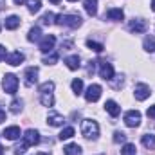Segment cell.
<instances>
[{
  "label": "cell",
  "instance_id": "cell-1",
  "mask_svg": "<svg viewBox=\"0 0 155 155\" xmlns=\"http://www.w3.org/2000/svg\"><path fill=\"white\" fill-rule=\"evenodd\" d=\"M40 103L43 107H52L54 105V81H45L40 85Z\"/></svg>",
  "mask_w": 155,
  "mask_h": 155
},
{
  "label": "cell",
  "instance_id": "cell-2",
  "mask_svg": "<svg viewBox=\"0 0 155 155\" xmlns=\"http://www.w3.org/2000/svg\"><path fill=\"white\" fill-rule=\"evenodd\" d=\"M81 134L85 139H97L99 135V124L94 119H85L81 123Z\"/></svg>",
  "mask_w": 155,
  "mask_h": 155
},
{
  "label": "cell",
  "instance_id": "cell-3",
  "mask_svg": "<svg viewBox=\"0 0 155 155\" xmlns=\"http://www.w3.org/2000/svg\"><path fill=\"white\" fill-rule=\"evenodd\" d=\"M56 24L58 25H67V27L78 29V27H81L83 20H81L79 15H58L56 16Z\"/></svg>",
  "mask_w": 155,
  "mask_h": 155
},
{
  "label": "cell",
  "instance_id": "cell-4",
  "mask_svg": "<svg viewBox=\"0 0 155 155\" xmlns=\"http://www.w3.org/2000/svg\"><path fill=\"white\" fill-rule=\"evenodd\" d=\"M2 88H4L7 94L15 96L16 90H18V78L15 76V74H5V76H4V81H2Z\"/></svg>",
  "mask_w": 155,
  "mask_h": 155
},
{
  "label": "cell",
  "instance_id": "cell-5",
  "mask_svg": "<svg viewBox=\"0 0 155 155\" xmlns=\"http://www.w3.org/2000/svg\"><path fill=\"white\" fill-rule=\"evenodd\" d=\"M150 94H152V90H150V87L144 85V83H137L135 88H134V96H135L137 101H144V99H148Z\"/></svg>",
  "mask_w": 155,
  "mask_h": 155
},
{
  "label": "cell",
  "instance_id": "cell-6",
  "mask_svg": "<svg viewBox=\"0 0 155 155\" xmlns=\"http://www.w3.org/2000/svg\"><path fill=\"white\" fill-rule=\"evenodd\" d=\"M139 123H141V114H139L137 110H128V112L124 114V124H126V126L135 128V126H139Z\"/></svg>",
  "mask_w": 155,
  "mask_h": 155
},
{
  "label": "cell",
  "instance_id": "cell-7",
  "mask_svg": "<svg viewBox=\"0 0 155 155\" xmlns=\"http://www.w3.org/2000/svg\"><path fill=\"white\" fill-rule=\"evenodd\" d=\"M99 97H101V87L99 85H90L85 92V99L88 103H96Z\"/></svg>",
  "mask_w": 155,
  "mask_h": 155
},
{
  "label": "cell",
  "instance_id": "cell-8",
  "mask_svg": "<svg viewBox=\"0 0 155 155\" xmlns=\"http://www.w3.org/2000/svg\"><path fill=\"white\" fill-rule=\"evenodd\" d=\"M99 76L103 78V79H107V81L114 79V67H112V63L101 61L99 63Z\"/></svg>",
  "mask_w": 155,
  "mask_h": 155
},
{
  "label": "cell",
  "instance_id": "cell-9",
  "mask_svg": "<svg viewBox=\"0 0 155 155\" xmlns=\"http://www.w3.org/2000/svg\"><path fill=\"white\" fill-rule=\"evenodd\" d=\"M128 29H130L132 33H135V35L144 33V31H146V22H144L143 18H134V20H130Z\"/></svg>",
  "mask_w": 155,
  "mask_h": 155
},
{
  "label": "cell",
  "instance_id": "cell-10",
  "mask_svg": "<svg viewBox=\"0 0 155 155\" xmlns=\"http://www.w3.org/2000/svg\"><path fill=\"white\" fill-rule=\"evenodd\" d=\"M24 141H25L29 146H35V144H38V143H40V134H38V130H33V128L25 130V134H24Z\"/></svg>",
  "mask_w": 155,
  "mask_h": 155
},
{
  "label": "cell",
  "instance_id": "cell-11",
  "mask_svg": "<svg viewBox=\"0 0 155 155\" xmlns=\"http://www.w3.org/2000/svg\"><path fill=\"white\" fill-rule=\"evenodd\" d=\"M24 78H25V85H27V87H33V85L38 81V69H36V67H29V69H25Z\"/></svg>",
  "mask_w": 155,
  "mask_h": 155
},
{
  "label": "cell",
  "instance_id": "cell-12",
  "mask_svg": "<svg viewBox=\"0 0 155 155\" xmlns=\"http://www.w3.org/2000/svg\"><path fill=\"white\" fill-rule=\"evenodd\" d=\"M54 43H56V38H54L52 35H47L45 38L40 41V51H41V52H51L52 47H54Z\"/></svg>",
  "mask_w": 155,
  "mask_h": 155
},
{
  "label": "cell",
  "instance_id": "cell-13",
  "mask_svg": "<svg viewBox=\"0 0 155 155\" xmlns=\"http://www.w3.org/2000/svg\"><path fill=\"white\" fill-rule=\"evenodd\" d=\"M24 60H25V56H24L22 52H18V51H15V52H11V54H7V56H5V61H7L9 65H13V67L20 65Z\"/></svg>",
  "mask_w": 155,
  "mask_h": 155
},
{
  "label": "cell",
  "instance_id": "cell-14",
  "mask_svg": "<svg viewBox=\"0 0 155 155\" xmlns=\"http://www.w3.org/2000/svg\"><path fill=\"white\" fill-rule=\"evenodd\" d=\"M105 18H108V20H114V22H121V20L124 18V13H123V9L112 7V9H108V11H107Z\"/></svg>",
  "mask_w": 155,
  "mask_h": 155
},
{
  "label": "cell",
  "instance_id": "cell-15",
  "mask_svg": "<svg viewBox=\"0 0 155 155\" xmlns=\"http://www.w3.org/2000/svg\"><path fill=\"white\" fill-rule=\"evenodd\" d=\"M63 121H65L63 116L58 114V112H49V116H47V123H49L51 126H61Z\"/></svg>",
  "mask_w": 155,
  "mask_h": 155
},
{
  "label": "cell",
  "instance_id": "cell-16",
  "mask_svg": "<svg viewBox=\"0 0 155 155\" xmlns=\"http://www.w3.org/2000/svg\"><path fill=\"white\" fill-rule=\"evenodd\" d=\"M105 108H107V112H108L112 117H117L119 114H121V107L117 105L114 99H108V101L105 103Z\"/></svg>",
  "mask_w": 155,
  "mask_h": 155
},
{
  "label": "cell",
  "instance_id": "cell-17",
  "mask_svg": "<svg viewBox=\"0 0 155 155\" xmlns=\"http://www.w3.org/2000/svg\"><path fill=\"white\" fill-rule=\"evenodd\" d=\"M65 65H67L71 71H76V69L81 67V60H79V56H78V54L67 56V58H65Z\"/></svg>",
  "mask_w": 155,
  "mask_h": 155
},
{
  "label": "cell",
  "instance_id": "cell-18",
  "mask_svg": "<svg viewBox=\"0 0 155 155\" xmlns=\"http://www.w3.org/2000/svg\"><path fill=\"white\" fill-rule=\"evenodd\" d=\"M85 11L88 13V16H96L97 15V0H83Z\"/></svg>",
  "mask_w": 155,
  "mask_h": 155
},
{
  "label": "cell",
  "instance_id": "cell-19",
  "mask_svg": "<svg viewBox=\"0 0 155 155\" xmlns=\"http://www.w3.org/2000/svg\"><path fill=\"white\" fill-rule=\"evenodd\" d=\"M4 137L9 139V141L18 139V137H20V128H18V126H9V128H5V130H4Z\"/></svg>",
  "mask_w": 155,
  "mask_h": 155
},
{
  "label": "cell",
  "instance_id": "cell-20",
  "mask_svg": "<svg viewBox=\"0 0 155 155\" xmlns=\"http://www.w3.org/2000/svg\"><path fill=\"white\" fill-rule=\"evenodd\" d=\"M63 153H65V155H83V150H81V146H79V144L71 143V144H67V146L63 148Z\"/></svg>",
  "mask_w": 155,
  "mask_h": 155
},
{
  "label": "cell",
  "instance_id": "cell-21",
  "mask_svg": "<svg viewBox=\"0 0 155 155\" xmlns=\"http://www.w3.org/2000/svg\"><path fill=\"white\" fill-rule=\"evenodd\" d=\"M18 25H20V18H18L16 15H11L9 18H5V29H9V31H15Z\"/></svg>",
  "mask_w": 155,
  "mask_h": 155
},
{
  "label": "cell",
  "instance_id": "cell-22",
  "mask_svg": "<svg viewBox=\"0 0 155 155\" xmlns=\"http://www.w3.org/2000/svg\"><path fill=\"white\" fill-rule=\"evenodd\" d=\"M143 144H144V148H148V150H155V135L153 134L143 135Z\"/></svg>",
  "mask_w": 155,
  "mask_h": 155
},
{
  "label": "cell",
  "instance_id": "cell-23",
  "mask_svg": "<svg viewBox=\"0 0 155 155\" xmlns=\"http://www.w3.org/2000/svg\"><path fill=\"white\" fill-rule=\"evenodd\" d=\"M143 47L146 52H155V38L153 36H146L143 41Z\"/></svg>",
  "mask_w": 155,
  "mask_h": 155
},
{
  "label": "cell",
  "instance_id": "cell-24",
  "mask_svg": "<svg viewBox=\"0 0 155 155\" xmlns=\"http://www.w3.org/2000/svg\"><path fill=\"white\" fill-rule=\"evenodd\" d=\"M27 9L29 13H38L41 9V0H27Z\"/></svg>",
  "mask_w": 155,
  "mask_h": 155
},
{
  "label": "cell",
  "instance_id": "cell-25",
  "mask_svg": "<svg viewBox=\"0 0 155 155\" xmlns=\"http://www.w3.org/2000/svg\"><path fill=\"white\" fill-rule=\"evenodd\" d=\"M41 24L43 25H52V24H56V16H54V13H45L43 16H41Z\"/></svg>",
  "mask_w": 155,
  "mask_h": 155
},
{
  "label": "cell",
  "instance_id": "cell-26",
  "mask_svg": "<svg viewBox=\"0 0 155 155\" xmlns=\"http://www.w3.org/2000/svg\"><path fill=\"white\" fill-rule=\"evenodd\" d=\"M22 107H24V101H22V99H13L11 105H9V110H11L13 114H18V112L22 110Z\"/></svg>",
  "mask_w": 155,
  "mask_h": 155
},
{
  "label": "cell",
  "instance_id": "cell-27",
  "mask_svg": "<svg viewBox=\"0 0 155 155\" xmlns=\"http://www.w3.org/2000/svg\"><path fill=\"white\" fill-rule=\"evenodd\" d=\"M40 36H41V31H40V27H33V29L29 31V35H27V40H29V41H38Z\"/></svg>",
  "mask_w": 155,
  "mask_h": 155
},
{
  "label": "cell",
  "instance_id": "cell-28",
  "mask_svg": "<svg viewBox=\"0 0 155 155\" xmlns=\"http://www.w3.org/2000/svg\"><path fill=\"white\" fill-rule=\"evenodd\" d=\"M72 135H74V128H72V126H67V128H63V130H61L60 139H61V141H65V139H71Z\"/></svg>",
  "mask_w": 155,
  "mask_h": 155
},
{
  "label": "cell",
  "instance_id": "cell-29",
  "mask_svg": "<svg viewBox=\"0 0 155 155\" xmlns=\"http://www.w3.org/2000/svg\"><path fill=\"white\" fill-rule=\"evenodd\" d=\"M121 155H135V144L132 143H126L121 150Z\"/></svg>",
  "mask_w": 155,
  "mask_h": 155
},
{
  "label": "cell",
  "instance_id": "cell-30",
  "mask_svg": "<svg viewBox=\"0 0 155 155\" xmlns=\"http://www.w3.org/2000/svg\"><path fill=\"white\" fill-rule=\"evenodd\" d=\"M71 87H72V90L76 92V94H81L83 92V81L81 79H72V83H71Z\"/></svg>",
  "mask_w": 155,
  "mask_h": 155
},
{
  "label": "cell",
  "instance_id": "cell-31",
  "mask_svg": "<svg viewBox=\"0 0 155 155\" xmlns=\"http://www.w3.org/2000/svg\"><path fill=\"white\" fill-rule=\"evenodd\" d=\"M27 148H29V144H27L25 141H22V143L15 148V155H24L25 152H27Z\"/></svg>",
  "mask_w": 155,
  "mask_h": 155
},
{
  "label": "cell",
  "instance_id": "cell-32",
  "mask_svg": "<svg viewBox=\"0 0 155 155\" xmlns=\"http://www.w3.org/2000/svg\"><path fill=\"white\" fill-rule=\"evenodd\" d=\"M87 47H88V49H92V51H96V52H101V51L105 49L101 43H97V41H92V40H88V41H87Z\"/></svg>",
  "mask_w": 155,
  "mask_h": 155
},
{
  "label": "cell",
  "instance_id": "cell-33",
  "mask_svg": "<svg viewBox=\"0 0 155 155\" xmlns=\"http://www.w3.org/2000/svg\"><path fill=\"white\" fill-rule=\"evenodd\" d=\"M58 58H60V56H58L56 52H52L51 56H47V58H43V63H47V65H54V63L58 61Z\"/></svg>",
  "mask_w": 155,
  "mask_h": 155
},
{
  "label": "cell",
  "instance_id": "cell-34",
  "mask_svg": "<svg viewBox=\"0 0 155 155\" xmlns=\"http://www.w3.org/2000/svg\"><path fill=\"white\" fill-rule=\"evenodd\" d=\"M126 141V135L123 132H116L114 134V143H124Z\"/></svg>",
  "mask_w": 155,
  "mask_h": 155
},
{
  "label": "cell",
  "instance_id": "cell-35",
  "mask_svg": "<svg viewBox=\"0 0 155 155\" xmlns=\"http://www.w3.org/2000/svg\"><path fill=\"white\" fill-rule=\"evenodd\" d=\"M94 71H96V61H90L88 67H87V72L88 74H94Z\"/></svg>",
  "mask_w": 155,
  "mask_h": 155
},
{
  "label": "cell",
  "instance_id": "cell-36",
  "mask_svg": "<svg viewBox=\"0 0 155 155\" xmlns=\"http://www.w3.org/2000/svg\"><path fill=\"white\" fill-rule=\"evenodd\" d=\"M146 114H148V117H152V119H155V105H152V107L148 108V112H146Z\"/></svg>",
  "mask_w": 155,
  "mask_h": 155
},
{
  "label": "cell",
  "instance_id": "cell-37",
  "mask_svg": "<svg viewBox=\"0 0 155 155\" xmlns=\"http://www.w3.org/2000/svg\"><path fill=\"white\" fill-rule=\"evenodd\" d=\"M4 58H5V47H4V45H0V61H2Z\"/></svg>",
  "mask_w": 155,
  "mask_h": 155
},
{
  "label": "cell",
  "instance_id": "cell-38",
  "mask_svg": "<svg viewBox=\"0 0 155 155\" xmlns=\"http://www.w3.org/2000/svg\"><path fill=\"white\" fill-rule=\"evenodd\" d=\"M63 47H65V49H71V47H72V41H63V43H61V49H63Z\"/></svg>",
  "mask_w": 155,
  "mask_h": 155
},
{
  "label": "cell",
  "instance_id": "cell-39",
  "mask_svg": "<svg viewBox=\"0 0 155 155\" xmlns=\"http://www.w3.org/2000/svg\"><path fill=\"white\" fill-rule=\"evenodd\" d=\"M2 121H5V112L0 108V123H2Z\"/></svg>",
  "mask_w": 155,
  "mask_h": 155
},
{
  "label": "cell",
  "instance_id": "cell-40",
  "mask_svg": "<svg viewBox=\"0 0 155 155\" xmlns=\"http://www.w3.org/2000/svg\"><path fill=\"white\" fill-rule=\"evenodd\" d=\"M13 2H15L16 5H22V4H24V2H27V0H13Z\"/></svg>",
  "mask_w": 155,
  "mask_h": 155
},
{
  "label": "cell",
  "instance_id": "cell-41",
  "mask_svg": "<svg viewBox=\"0 0 155 155\" xmlns=\"http://www.w3.org/2000/svg\"><path fill=\"white\" fill-rule=\"evenodd\" d=\"M49 2H52V4H60L61 0H49Z\"/></svg>",
  "mask_w": 155,
  "mask_h": 155
},
{
  "label": "cell",
  "instance_id": "cell-42",
  "mask_svg": "<svg viewBox=\"0 0 155 155\" xmlns=\"http://www.w3.org/2000/svg\"><path fill=\"white\" fill-rule=\"evenodd\" d=\"M152 9L155 11V0H152Z\"/></svg>",
  "mask_w": 155,
  "mask_h": 155
},
{
  "label": "cell",
  "instance_id": "cell-43",
  "mask_svg": "<svg viewBox=\"0 0 155 155\" xmlns=\"http://www.w3.org/2000/svg\"><path fill=\"white\" fill-rule=\"evenodd\" d=\"M0 155H4V148H2V144H0Z\"/></svg>",
  "mask_w": 155,
  "mask_h": 155
},
{
  "label": "cell",
  "instance_id": "cell-44",
  "mask_svg": "<svg viewBox=\"0 0 155 155\" xmlns=\"http://www.w3.org/2000/svg\"><path fill=\"white\" fill-rule=\"evenodd\" d=\"M2 5H4V0H0V9H2Z\"/></svg>",
  "mask_w": 155,
  "mask_h": 155
},
{
  "label": "cell",
  "instance_id": "cell-45",
  "mask_svg": "<svg viewBox=\"0 0 155 155\" xmlns=\"http://www.w3.org/2000/svg\"><path fill=\"white\" fill-rule=\"evenodd\" d=\"M38 155H51V153H43V152H40V153Z\"/></svg>",
  "mask_w": 155,
  "mask_h": 155
},
{
  "label": "cell",
  "instance_id": "cell-46",
  "mask_svg": "<svg viewBox=\"0 0 155 155\" xmlns=\"http://www.w3.org/2000/svg\"><path fill=\"white\" fill-rule=\"evenodd\" d=\"M69 2H76V0H69Z\"/></svg>",
  "mask_w": 155,
  "mask_h": 155
},
{
  "label": "cell",
  "instance_id": "cell-47",
  "mask_svg": "<svg viewBox=\"0 0 155 155\" xmlns=\"http://www.w3.org/2000/svg\"><path fill=\"white\" fill-rule=\"evenodd\" d=\"M0 29H2V25H0Z\"/></svg>",
  "mask_w": 155,
  "mask_h": 155
}]
</instances>
